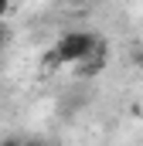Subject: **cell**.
Instances as JSON below:
<instances>
[{"instance_id": "1", "label": "cell", "mask_w": 143, "mask_h": 146, "mask_svg": "<svg viewBox=\"0 0 143 146\" xmlns=\"http://www.w3.org/2000/svg\"><path fill=\"white\" fill-rule=\"evenodd\" d=\"M51 54H55L58 65H78V68H82L85 61L106 54V44L96 34H89V31H68V34H61L58 48H55Z\"/></svg>"}, {"instance_id": "2", "label": "cell", "mask_w": 143, "mask_h": 146, "mask_svg": "<svg viewBox=\"0 0 143 146\" xmlns=\"http://www.w3.org/2000/svg\"><path fill=\"white\" fill-rule=\"evenodd\" d=\"M24 146H51V143H41V139H24Z\"/></svg>"}, {"instance_id": "3", "label": "cell", "mask_w": 143, "mask_h": 146, "mask_svg": "<svg viewBox=\"0 0 143 146\" xmlns=\"http://www.w3.org/2000/svg\"><path fill=\"white\" fill-rule=\"evenodd\" d=\"M7 14H10V3H3V0H0V17H7Z\"/></svg>"}, {"instance_id": "4", "label": "cell", "mask_w": 143, "mask_h": 146, "mask_svg": "<svg viewBox=\"0 0 143 146\" xmlns=\"http://www.w3.org/2000/svg\"><path fill=\"white\" fill-rule=\"evenodd\" d=\"M0 37H3V27H0Z\"/></svg>"}, {"instance_id": "5", "label": "cell", "mask_w": 143, "mask_h": 146, "mask_svg": "<svg viewBox=\"0 0 143 146\" xmlns=\"http://www.w3.org/2000/svg\"><path fill=\"white\" fill-rule=\"evenodd\" d=\"M0 146H3V143H0Z\"/></svg>"}]
</instances>
